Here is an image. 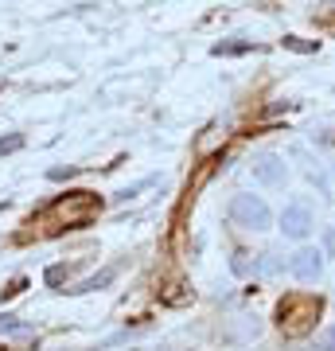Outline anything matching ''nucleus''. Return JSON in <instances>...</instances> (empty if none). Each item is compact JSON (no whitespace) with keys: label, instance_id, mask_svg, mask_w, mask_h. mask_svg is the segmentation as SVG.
Wrapping results in <instances>:
<instances>
[{"label":"nucleus","instance_id":"nucleus-1","mask_svg":"<svg viewBox=\"0 0 335 351\" xmlns=\"http://www.w3.org/2000/svg\"><path fill=\"white\" fill-rule=\"evenodd\" d=\"M230 219H234L242 230H253V234H261V230H269V226H273V211H269V203L261 199V195H253V191H242V195L230 199Z\"/></svg>","mask_w":335,"mask_h":351},{"label":"nucleus","instance_id":"nucleus-2","mask_svg":"<svg viewBox=\"0 0 335 351\" xmlns=\"http://www.w3.org/2000/svg\"><path fill=\"white\" fill-rule=\"evenodd\" d=\"M277 230L288 242H308V234L316 230V215H312L308 203L293 199V203H285V211L277 215Z\"/></svg>","mask_w":335,"mask_h":351},{"label":"nucleus","instance_id":"nucleus-3","mask_svg":"<svg viewBox=\"0 0 335 351\" xmlns=\"http://www.w3.org/2000/svg\"><path fill=\"white\" fill-rule=\"evenodd\" d=\"M320 316V297L312 301V297H285V301L277 304V324L288 328V332H304V324L308 320H316Z\"/></svg>","mask_w":335,"mask_h":351},{"label":"nucleus","instance_id":"nucleus-4","mask_svg":"<svg viewBox=\"0 0 335 351\" xmlns=\"http://www.w3.org/2000/svg\"><path fill=\"white\" fill-rule=\"evenodd\" d=\"M98 207H101L98 195H90V191H66V199L55 203V207H51V215H55V219H62L66 226H78V223H86Z\"/></svg>","mask_w":335,"mask_h":351},{"label":"nucleus","instance_id":"nucleus-5","mask_svg":"<svg viewBox=\"0 0 335 351\" xmlns=\"http://www.w3.org/2000/svg\"><path fill=\"white\" fill-rule=\"evenodd\" d=\"M249 168H253V180L261 188H285L288 184V160L281 152H258Z\"/></svg>","mask_w":335,"mask_h":351},{"label":"nucleus","instance_id":"nucleus-6","mask_svg":"<svg viewBox=\"0 0 335 351\" xmlns=\"http://www.w3.org/2000/svg\"><path fill=\"white\" fill-rule=\"evenodd\" d=\"M323 265H327V258H323L320 246H300V250L288 258V274L297 277V281H304V285H312V281L323 277Z\"/></svg>","mask_w":335,"mask_h":351},{"label":"nucleus","instance_id":"nucleus-7","mask_svg":"<svg viewBox=\"0 0 335 351\" xmlns=\"http://www.w3.org/2000/svg\"><path fill=\"white\" fill-rule=\"evenodd\" d=\"M113 277H117V269L113 265H106V269H98L94 277H86V281H78L71 293H98V289H106V285H113Z\"/></svg>","mask_w":335,"mask_h":351},{"label":"nucleus","instance_id":"nucleus-8","mask_svg":"<svg viewBox=\"0 0 335 351\" xmlns=\"http://www.w3.org/2000/svg\"><path fill=\"white\" fill-rule=\"evenodd\" d=\"M27 332H32L27 320H20L12 313H0V336H27Z\"/></svg>","mask_w":335,"mask_h":351},{"label":"nucleus","instance_id":"nucleus-9","mask_svg":"<svg viewBox=\"0 0 335 351\" xmlns=\"http://www.w3.org/2000/svg\"><path fill=\"white\" fill-rule=\"evenodd\" d=\"M230 269H234L238 277H249L253 269H258V258H253L249 250H234L230 254Z\"/></svg>","mask_w":335,"mask_h":351},{"label":"nucleus","instance_id":"nucleus-10","mask_svg":"<svg viewBox=\"0 0 335 351\" xmlns=\"http://www.w3.org/2000/svg\"><path fill=\"white\" fill-rule=\"evenodd\" d=\"M285 47H288V51H300V55H312V51H320V39H300V36H285Z\"/></svg>","mask_w":335,"mask_h":351},{"label":"nucleus","instance_id":"nucleus-11","mask_svg":"<svg viewBox=\"0 0 335 351\" xmlns=\"http://www.w3.org/2000/svg\"><path fill=\"white\" fill-rule=\"evenodd\" d=\"M261 274H269V277H277V274H281V269H285V258H281V254H273V250H269V254H261Z\"/></svg>","mask_w":335,"mask_h":351},{"label":"nucleus","instance_id":"nucleus-12","mask_svg":"<svg viewBox=\"0 0 335 351\" xmlns=\"http://www.w3.org/2000/svg\"><path fill=\"white\" fill-rule=\"evenodd\" d=\"M43 281H47L51 289H59L62 281H66V265H47V274H43Z\"/></svg>","mask_w":335,"mask_h":351},{"label":"nucleus","instance_id":"nucleus-13","mask_svg":"<svg viewBox=\"0 0 335 351\" xmlns=\"http://www.w3.org/2000/svg\"><path fill=\"white\" fill-rule=\"evenodd\" d=\"M24 149V137L12 133V137H0V156H8V152H20Z\"/></svg>","mask_w":335,"mask_h":351},{"label":"nucleus","instance_id":"nucleus-14","mask_svg":"<svg viewBox=\"0 0 335 351\" xmlns=\"http://www.w3.org/2000/svg\"><path fill=\"white\" fill-rule=\"evenodd\" d=\"M316 348H320V351H335V324H327V328L320 332V339H316Z\"/></svg>","mask_w":335,"mask_h":351},{"label":"nucleus","instance_id":"nucleus-15","mask_svg":"<svg viewBox=\"0 0 335 351\" xmlns=\"http://www.w3.org/2000/svg\"><path fill=\"white\" fill-rule=\"evenodd\" d=\"M249 51V43H214V55H242Z\"/></svg>","mask_w":335,"mask_h":351},{"label":"nucleus","instance_id":"nucleus-16","mask_svg":"<svg viewBox=\"0 0 335 351\" xmlns=\"http://www.w3.org/2000/svg\"><path fill=\"white\" fill-rule=\"evenodd\" d=\"M323 258H335V226H327V230H323Z\"/></svg>","mask_w":335,"mask_h":351},{"label":"nucleus","instance_id":"nucleus-17","mask_svg":"<svg viewBox=\"0 0 335 351\" xmlns=\"http://www.w3.org/2000/svg\"><path fill=\"white\" fill-rule=\"evenodd\" d=\"M51 180H55V184H59V180H71V176H78V168H75V164H66V168H51Z\"/></svg>","mask_w":335,"mask_h":351},{"label":"nucleus","instance_id":"nucleus-18","mask_svg":"<svg viewBox=\"0 0 335 351\" xmlns=\"http://www.w3.org/2000/svg\"><path fill=\"white\" fill-rule=\"evenodd\" d=\"M20 289H24V277H16V281H12V285H8V289H4V297H16V293H20Z\"/></svg>","mask_w":335,"mask_h":351},{"label":"nucleus","instance_id":"nucleus-19","mask_svg":"<svg viewBox=\"0 0 335 351\" xmlns=\"http://www.w3.org/2000/svg\"><path fill=\"white\" fill-rule=\"evenodd\" d=\"M332 172H335V164H332Z\"/></svg>","mask_w":335,"mask_h":351},{"label":"nucleus","instance_id":"nucleus-20","mask_svg":"<svg viewBox=\"0 0 335 351\" xmlns=\"http://www.w3.org/2000/svg\"><path fill=\"white\" fill-rule=\"evenodd\" d=\"M0 351H4V348H0Z\"/></svg>","mask_w":335,"mask_h":351}]
</instances>
